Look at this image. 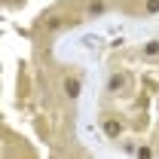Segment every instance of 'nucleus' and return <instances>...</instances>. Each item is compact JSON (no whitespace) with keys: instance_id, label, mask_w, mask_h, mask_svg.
Returning <instances> with one entry per match:
<instances>
[{"instance_id":"obj_1","label":"nucleus","mask_w":159,"mask_h":159,"mask_svg":"<svg viewBox=\"0 0 159 159\" xmlns=\"http://www.w3.org/2000/svg\"><path fill=\"white\" fill-rule=\"evenodd\" d=\"M101 129H104V138H107V141H116L119 135H122V122H119V119H113V116H104Z\"/></svg>"},{"instance_id":"obj_2","label":"nucleus","mask_w":159,"mask_h":159,"mask_svg":"<svg viewBox=\"0 0 159 159\" xmlns=\"http://www.w3.org/2000/svg\"><path fill=\"white\" fill-rule=\"evenodd\" d=\"M125 89H129V74H110L107 92H125Z\"/></svg>"},{"instance_id":"obj_3","label":"nucleus","mask_w":159,"mask_h":159,"mask_svg":"<svg viewBox=\"0 0 159 159\" xmlns=\"http://www.w3.org/2000/svg\"><path fill=\"white\" fill-rule=\"evenodd\" d=\"M80 92H83V83H80V77H64V95L67 98H80Z\"/></svg>"},{"instance_id":"obj_4","label":"nucleus","mask_w":159,"mask_h":159,"mask_svg":"<svg viewBox=\"0 0 159 159\" xmlns=\"http://www.w3.org/2000/svg\"><path fill=\"white\" fill-rule=\"evenodd\" d=\"M61 28H64V19H61V16H46V21H43V31H46V34H55Z\"/></svg>"},{"instance_id":"obj_5","label":"nucleus","mask_w":159,"mask_h":159,"mask_svg":"<svg viewBox=\"0 0 159 159\" xmlns=\"http://www.w3.org/2000/svg\"><path fill=\"white\" fill-rule=\"evenodd\" d=\"M104 9H107V3H104V0H92V3L86 6L89 19H98V16H104Z\"/></svg>"},{"instance_id":"obj_6","label":"nucleus","mask_w":159,"mask_h":159,"mask_svg":"<svg viewBox=\"0 0 159 159\" xmlns=\"http://www.w3.org/2000/svg\"><path fill=\"white\" fill-rule=\"evenodd\" d=\"M141 52H144L147 58H156L159 55V40H147V43L141 46Z\"/></svg>"},{"instance_id":"obj_7","label":"nucleus","mask_w":159,"mask_h":159,"mask_svg":"<svg viewBox=\"0 0 159 159\" xmlns=\"http://www.w3.org/2000/svg\"><path fill=\"white\" fill-rule=\"evenodd\" d=\"M144 9H147V16H156V12H159V0H147Z\"/></svg>"},{"instance_id":"obj_8","label":"nucleus","mask_w":159,"mask_h":159,"mask_svg":"<svg viewBox=\"0 0 159 159\" xmlns=\"http://www.w3.org/2000/svg\"><path fill=\"white\" fill-rule=\"evenodd\" d=\"M135 153H138V159H150V156H153V150H150V147H138Z\"/></svg>"}]
</instances>
